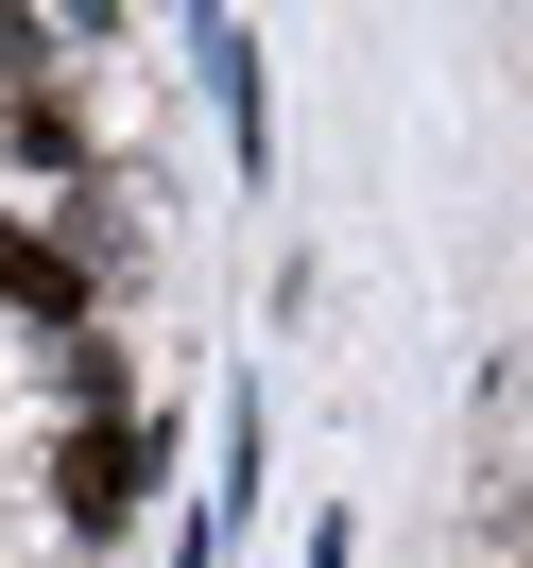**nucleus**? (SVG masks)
<instances>
[{
    "mask_svg": "<svg viewBox=\"0 0 533 568\" xmlns=\"http://www.w3.org/2000/svg\"><path fill=\"white\" fill-rule=\"evenodd\" d=\"M189 87H207V121H224V173H242V207L276 190V52H258V18H189Z\"/></svg>",
    "mask_w": 533,
    "mask_h": 568,
    "instance_id": "obj_2",
    "label": "nucleus"
},
{
    "mask_svg": "<svg viewBox=\"0 0 533 568\" xmlns=\"http://www.w3.org/2000/svg\"><path fill=\"white\" fill-rule=\"evenodd\" d=\"M0 327H35V345H86L104 327V276L52 207H0Z\"/></svg>",
    "mask_w": 533,
    "mask_h": 568,
    "instance_id": "obj_3",
    "label": "nucleus"
},
{
    "mask_svg": "<svg viewBox=\"0 0 533 568\" xmlns=\"http://www.w3.org/2000/svg\"><path fill=\"white\" fill-rule=\"evenodd\" d=\"M293 568H361V517H345V499L310 517V551H293Z\"/></svg>",
    "mask_w": 533,
    "mask_h": 568,
    "instance_id": "obj_6",
    "label": "nucleus"
},
{
    "mask_svg": "<svg viewBox=\"0 0 533 568\" xmlns=\"http://www.w3.org/2000/svg\"><path fill=\"white\" fill-rule=\"evenodd\" d=\"M173 448H189L173 396H139V414H104V430H52V534H70V551H121V534L155 517V483H173Z\"/></svg>",
    "mask_w": 533,
    "mask_h": 568,
    "instance_id": "obj_1",
    "label": "nucleus"
},
{
    "mask_svg": "<svg viewBox=\"0 0 533 568\" xmlns=\"http://www.w3.org/2000/svg\"><path fill=\"white\" fill-rule=\"evenodd\" d=\"M52 414H70V430L139 414V345H121V327H86V345H52Z\"/></svg>",
    "mask_w": 533,
    "mask_h": 568,
    "instance_id": "obj_5",
    "label": "nucleus"
},
{
    "mask_svg": "<svg viewBox=\"0 0 533 568\" xmlns=\"http://www.w3.org/2000/svg\"><path fill=\"white\" fill-rule=\"evenodd\" d=\"M258 499H276V396L224 379V465H207V499L173 517V568H224V551L258 534Z\"/></svg>",
    "mask_w": 533,
    "mask_h": 568,
    "instance_id": "obj_4",
    "label": "nucleus"
}]
</instances>
